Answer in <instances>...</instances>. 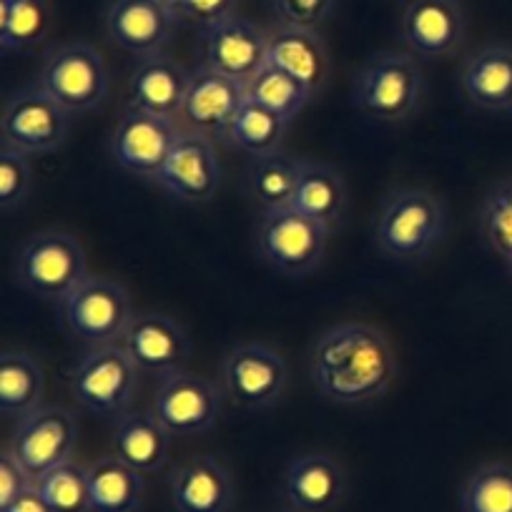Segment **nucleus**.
I'll use <instances>...</instances> for the list:
<instances>
[{"instance_id": "obj_1", "label": "nucleus", "mask_w": 512, "mask_h": 512, "mask_svg": "<svg viewBox=\"0 0 512 512\" xmlns=\"http://www.w3.org/2000/svg\"><path fill=\"white\" fill-rule=\"evenodd\" d=\"M309 377L314 390L334 405H367L395 382V349L372 324H334L309 349Z\"/></svg>"}, {"instance_id": "obj_2", "label": "nucleus", "mask_w": 512, "mask_h": 512, "mask_svg": "<svg viewBox=\"0 0 512 512\" xmlns=\"http://www.w3.org/2000/svg\"><path fill=\"white\" fill-rule=\"evenodd\" d=\"M447 211L425 189H397L379 206L372 241L382 256L397 264H417L445 239Z\"/></svg>"}, {"instance_id": "obj_3", "label": "nucleus", "mask_w": 512, "mask_h": 512, "mask_svg": "<svg viewBox=\"0 0 512 512\" xmlns=\"http://www.w3.org/2000/svg\"><path fill=\"white\" fill-rule=\"evenodd\" d=\"M422 98H425V73L417 58L407 53H377L354 76V108L372 121H405L422 106Z\"/></svg>"}, {"instance_id": "obj_4", "label": "nucleus", "mask_w": 512, "mask_h": 512, "mask_svg": "<svg viewBox=\"0 0 512 512\" xmlns=\"http://www.w3.org/2000/svg\"><path fill=\"white\" fill-rule=\"evenodd\" d=\"M16 282L41 302L61 304L83 279H88L86 251L76 236L58 229L33 234L13 262Z\"/></svg>"}, {"instance_id": "obj_5", "label": "nucleus", "mask_w": 512, "mask_h": 512, "mask_svg": "<svg viewBox=\"0 0 512 512\" xmlns=\"http://www.w3.org/2000/svg\"><path fill=\"white\" fill-rule=\"evenodd\" d=\"M141 369L121 344L93 347L71 372V395L96 417H123L139 395Z\"/></svg>"}, {"instance_id": "obj_6", "label": "nucleus", "mask_w": 512, "mask_h": 512, "mask_svg": "<svg viewBox=\"0 0 512 512\" xmlns=\"http://www.w3.org/2000/svg\"><path fill=\"white\" fill-rule=\"evenodd\" d=\"M61 324L88 349L121 344L128 324L136 317L126 289L106 277H88L58 304Z\"/></svg>"}, {"instance_id": "obj_7", "label": "nucleus", "mask_w": 512, "mask_h": 512, "mask_svg": "<svg viewBox=\"0 0 512 512\" xmlns=\"http://www.w3.org/2000/svg\"><path fill=\"white\" fill-rule=\"evenodd\" d=\"M36 83L71 116L101 106L111 88L103 56L81 41L51 48L43 58Z\"/></svg>"}, {"instance_id": "obj_8", "label": "nucleus", "mask_w": 512, "mask_h": 512, "mask_svg": "<svg viewBox=\"0 0 512 512\" xmlns=\"http://www.w3.org/2000/svg\"><path fill=\"white\" fill-rule=\"evenodd\" d=\"M332 229L299 214L294 206L264 211L256 226V251L274 272L307 277L322 264Z\"/></svg>"}, {"instance_id": "obj_9", "label": "nucleus", "mask_w": 512, "mask_h": 512, "mask_svg": "<svg viewBox=\"0 0 512 512\" xmlns=\"http://www.w3.org/2000/svg\"><path fill=\"white\" fill-rule=\"evenodd\" d=\"M71 113L53 101L38 83L13 91L3 103L0 146L41 156L58 151L68 139Z\"/></svg>"}, {"instance_id": "obj_10", "label": "nucleus", "mask_w": 512, "mask_h": 512, "mask_svg": "<svg viewBox=\"0 0 512 512\" xmlns=\"http://www.w3.org/2000/svg\"><path fill=\"white\" fill-rule=\"evenodd\" d=\"M149 410L171 437H196L219 420L221 392L211 379L176 369L159 379Z\"/></svg>"}, {"instance_id": "obj_11", "label": "nucleus", "mask_w": 512, "mask_h": 512, "mask_svg": "<svg viewBox=\"0 0 512 512\" xmlns=\"http://www.w3.org/2000/svg\"><path fill=\"white\" fill-rule=\"evenodd\" d=\"M181 131L184 128H179L174 118H161L128 106L113 126L108 149L126 174L156 181Z\"/></svg>"}, {"instance_id": "obj_12", "label": "nucleus", "mask_w": 512, "mask_h": 512, "mask_svg": "<svg viewBox=\"0 0 512 512\" xmlns=\"http://www.w3.org/2000/svg\"><path fill=\"white\" fill-rule=\"evenodd\" d=\"M221 382L234 405L246 410H267L282 400L289 367L282 354L267 344H236L224 357Z\"/></svg>"}, {"instance_id": "obj_13", "label": "nucleus", "mask_w": 512, "mask_h": 512, "mask_svg": "<svg viewBox=\"0 0 512 512\" xmlns=\"http://www.w3.org/2000/svg\"><path fill=\"white\" fill-rule=\"evenodd\" d=\"M78 442V420L71 410L58 405H43L31 415L21 417L13 430L8 450L26 467L33 480L53 467L73 460Z\"/></svg>"}, {"instance_id": "obj_14", "label": "nucleus", "mask_w": 512, "mask_h": 512, "mask_svg": "<svg viewBox=\"0 0 512 512\" xmlns=\"http://www.w3.org/2000/svg\"><path fill=\"white\" fill-rule=\"evenodd\" d=\"M269 31L241 16H231L216 26L199 31V66L249 83L267 66Z\"/></svg>"}, {"instance_id": "obj_15", "label": "nucleus", "mask_w": 512, "mask_h": 512, "mask_svg": "<svg viewBox=\"0 0 512 512\" xmlns=\"http://www.w3.org/2000/svg\"><path fill=\"white\" fill-rule=\"evenodd\" d=\"M246 103V86L229 76L211 71L206 66H196L191 71V86L186 93L181 118L186 131L199 134L204 139L229 144L231 126Z\"/></svg>"}, {"instance_id": "obj_16", "label": "nucleus", "mask_w": 512, "mask_h": 512, "mask_svg": "<svg viewBox=\"0 0 512 512\" xmlns=\"http://www.w3.org/2000/svg\"><path fill=\"white\" fill-rule=\"evenodd\" d=\"M156 184L181 204H209L221 186V164L214 141L181 131Z\"/></svg>"}, {"instance_id": "obj_17", "label": "nucleus", "mask_w": 512, "mask_h": 512, "mask_svg": "<svg viewBox=\"0 0 512 512\" xmlns=\"http://www.w3.org/2000/svg\"><path fill=\"white\" fill-rule=\"evenodd\" d=\"M465 31L460 0H410L400 18L402 41L422 61H437L460 51Z\"/></svg>"}, {"instance_id": "obj_18", "label": "nucleus", "mask_w": 512, "mask_h": 512, "mask_svg": "<svg viewBox=\"0 0 512 512\" xmlns=\"http://www.w3.org/2000/svg\"><path fill=\"white\" fill-rule=\"evenodd\" d=\"M176 26L166 0H113L106 11L108 38L136 58L164 53Z\"/></svg>"}, {"instance_id": "obj_19", "label": "nucleus", "mask_w": 512, "mask_h": 512, "mask_svg": "<svg viewBox=\"0 0 512 512\" xmlns=\"http://www.w3.org/2000/svg\"><path fill=\"white\" fill-rule=\"evenodd\" d=\"M121 347L134 359L141 374H164L184 369L189 357V337L184 327L159 312H141L131 319Z\"/></svg>"}, {"instance_id": "obj_20", "label": "nucleus", "mask_w": 512, "mask_h": 512, "mask_svg": "<svg viewBox=\"0 0 512 512\" xmlns=\"http://www.w3.org/2000/svg\"><path fill=\"white\" fill-rule=\"evenodd\" d=\"M189 86L191 73L166 53L139 58L128 76V106L179 121Z\"/></svg>"}, {"instance_id": "obj_21", "label": "nucleus", "mask_w": 512, "mask_h": 512, "mask_svg": "<svg viewBox=\"0 0 512 512\" xmlns=\"http://www.w3.org/2000/svg\"><path fill=\"white\" fill-rule=\"evenodd\" d=\"M176 512H229L236 500L231 472L214 457H191L169 475Z\"/></svg>"}, {"instance_id": "obj_22", "label": "nucleus", "mask_w": 512, "mask_h": 512, "mask_svg": "<svg viewBox=\"0 0 512 512\" xmlns=\"http://www.w3.org/2000/svg\"><path fill=\"white\" fill-rule=\"evenodd\" d=\"M347 477L339 462L324 452H307L289 462L284 497L294 512H329L339 505Z\"/></svg>"}, {"instance_id": "obj_23", "label": "nucleus", "mask_w": 512, "mask_h": 512, "mask_svg": "<svg viewBox=\"0 0 512 512\" xmlns=\"http://www.w3.org/2000/svg\"><path fill=\"white\" fill-rule=\"evenodd\" d=\"M460 91L480 111H512V46L490 43L465 58L460 68Z\"/></svg>"}, {"instance_id": "obj_24", "label": "nucleus", "mask_w": 512, "mask_h": 512, "mask_svg": "<svg viewBox=\"0 0 512 512\" xmlns=\"http://www.w3.org/2000/svg\"><path fill=\"white\" fill-rule=\"evenodd\" d=\"M267 63L297 78L312 96H317L327 83L329 56L322 36L312 28L282 26L269 31Z\"/></svg>"}, {"instance_id": "obj_25", "label": "nucleus", "mask_w": 512, "mask_h": 512, "mask_svg": "<svg viewBox=\"0 0 512 512\" xmlns=\"http://www.w3.org/2000/svg\"><path fill=\"white\" fill-rule=\"evenodd\" d=\"M171 435L164 430L151 410H131L118 417L111 432V455L139 470L141 475H156L169 460Z\"/></svg>"}, {"instance_id": "obj_26", "label": "nucleus", "mask_w": 512, "mask_h": 512, "mask_svg": "<svg viewBox=\"0 0 512 512\" xmlns=\"http://www.w3.org/2000/svg\"><path fill=\"white\" fill-rule=\"evenodd\" d=\"M292 206L299 214L319 221L327 229H337L347 214V189L334 166L319 161H299L297 191Z\"/></svg>"}, {"instance_id": "obj_27", "label": "nucleus", "mask_w": 512, "mask_h": 512, "mask_svg": "<svg viewBox=\"0 0 512 512\" xmlns=\"http://www.w3.org/2000/svg\"><path fill=\"white\" fill-rule=\"evenodd\" d=\"M144 477L116 455L98 457L88 465L91 512H141L146 492Z\"/></svg>"}, {"instance_id": "obj_28", "label": "nucleus", "mask_w": 512, "mask_h": 512, "mask_svg": "<svg viewBox=\"0 0 512 512\" xmlns=\"http://www.w3.org/2000/svg\"><path fill=\"white\" fill-rule=\"evenodd\" d=\"M43 392H46V377L43 369L31 354L26 352H3L0 357V412L3 417L31 415L33 410L43 407Z\"/></svg>"}, {"instance_id": "obj_29", "label": "nucleus", "mask_w": 512, "mask_h": 512, "mask_svg": "<svg viewBox=\"0 0 512 512\" xmlns=\"http://www.w3.org/2000/svg\"><path fill=\"white\" fill-rule=\"evenodd\" d=\"M53 11L48 0H0V48L6 56L33 51L48 38Z\"/></svg>"}, {"instance_id": "obj_30", "label": "nucleus", "mask_w": 512, "mask_h": 512, "mask_svg": "<svg viewBox=\"0 0 512 512\" xmlns=\"http://www.w3.org/2000/svg\"><path fill=\"white\" fill-rule=\"evenodd\" d=\"M299 161L292 156L274 151V154L251 159L246 171L249 194L254 196L256 206L264 211H277L292 206L294 191H297Z\"/></svg>"}, {"instance_id": "obj_31", "label": "nucleus", "mask_w": 512, "mask_h": 512, "mask_svg": "<svg viewBox=\"0 0 512 512\" xmlns=\"http://www.w3.org/2000/svg\"><path fill=\"white\" fill-rule=\"evenodd\" d=\"M287 128V118H282L279 113L269 111V108L259 106V103L246 98L234 126H231L229 144L234 149L249 154L251 159H259V156L274 154V151L282 149Z\"/></svg>"}, {"instance_id": "obj_32", "label": "nucleus", "mask_w": 512, "mask_h": 512, "mask_svg": "<svg viewBox=\"0 0 512 512\" xmlns=\"http://www.w3.org/2000/svg\"><path fill=\"white\" fill-rule=\"evenodd\" d=\"M246 98L259 103V106L269 108V111L279 113V116L292 123L314 96L297 78H292L289 73L279 71V68L267 63L262 71L246 83Z\"/></svg>"}, {"instance_id": "obj_33", "label": "nucleus", "mask_w": 512, "mask_h": 512, "mask_svg": "<svg viewBox=\"0 0 512 512\" xmlns=\"http://www.w3.org/2000/svg\"><path fill=\"white\" fill-rule=\"evenodd\" d=\"M462 512H512V465L487 462L465 480L460 492Z\"/></svg>"}, {"instance_id": "obj_34", "label": "nucleus", "mask_w": 512, "mask_h": 512, "mask_svg": "<svg viewBox=\"0 0 512 512\" xmlns=\"http://www.w3.org/2000/svg\"><path fill=\"white\" fill-rule=\"evenodd\" d=\"M36 490L56 512H91L88 465L68 460L36 480Z\"/></svg>"}, {"instance_id": "obj_35", "label": "nucleus", "mask_w": 512, "mask_h": 512, "mask_svg": "<svg viewBox=\"0 0 512 512\" xmlns=\"http://www.w3.org/2000/svg\"><path fill=\"white\" fill-rule=\"evenodd\" d=\"M480 234L500 259L512 262V179L487 191L480 209Z\"/></svg>"}, {"instance_id": "obj_36", "label": "nucleus", "mask_w": 512, "mask_h": 512, "mask_svg": "<svg viewBox=\"0 0 512 512\" xmlns=\"http://www.w3.org/2000/svg\"><path fill=\"white\" fill-rule=\"evenodd\" d=\"M33 186L31 156L0 146V209L13 211L23 206Z\"/></svg>"}, {"instance_id": "obj_37", "label": "nucleus", "mask_w": 512, "mask_h": 512, "mask_svg": "<svg viewBox=\"0 0 512 512\" xmlns=\"http://www.w3.org/2000/svg\"><path fill=\"white\" fill-rule=\"evenodd\" d=\"M166 3L181 26H191L196 31H206L236 16V6H239V0H166Z\"/></svg>"}, {"instance_id": "obj_38", "label": "nucleus", "mask_w": 512, "mask_h": 512, "mask_svg": "<svg viewBox=\"0 0 512 512\" xmlns=\"http://www.w3.org/2000/svg\"><path fill=\"white\" fill-rule=\"evenodd\" d=\"M272 6L282 26L317 31L332 16L337 0H272Z\"/></svg>"}, {"instance_id": "obj_39", "label": "nucleus", "mask_w": 512, "mask_h": 512, "mask_svg": "<svg viewBox=\"0 0 512 512\" xmlns=\"http://www.w3.org/2000/svg\"><path fill=\"white\" fill-rule=\"evenodd\" d=\"M33 482L36 480L28 475L26 467L13 457L8 447H3L0 452V507H8L13 500H18L23 492L31 490Z\"/></svg>"}, {"instance_id": "obj_40", "label": "nucleus", "mask_w": 512, "mask_h": 512, "mask_svg": "<svg viewBox=\"0 0 512 512\" xmlns=\"http://www.w3.org/2000/svg\"><path fill=\"white\" fill-rule=\"evenodd\" d=\"M0 512H56L46 502V497L36 490V482H33L31 490L23 492L18 500H13L8 507H0Z\"/></svg>"}, {"instance_id": "obj_41", "label": "nucleus", "mask_w": 512, "mask_h": 512, "mask_svg": "<svg viewBox=\"0 0 512 512\" xmlns=\"http://www.w3.org/2000/svg\"><path fill=\"white\" fill-rule=\"evenodd\" d=\"M510 272H512V262H510Z\"/></svg>"}]
</instances>
